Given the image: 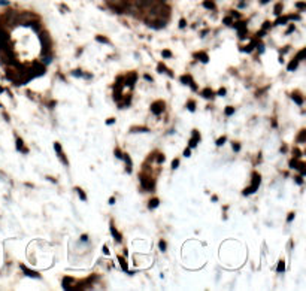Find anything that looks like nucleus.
<instances>
[{"mask_svg": "<svg viewBox=\"0 0 306 291\" xmlns=\"http://www.w3.org/2000/svg\"><path fill=\"white\" fill-rule=\"evenodd\" d=\"M151 28H155V30H160V28H163V27H166V24H167V20H164V18H155L154 21H151V23H147Z\"/></svg>", "mask_w": 306, "mask_h": 291, "instance_id": "obj_1", "label": "nucleus"}, {"mask_svg": "<svg viewBox=\"0 0 306 291\" xmlns=\"http://www.w3.org/2000/svg\"><path fill=\"white\" fill-rule=\"evenodd\" d=\"M163 111H164V102H155V103H152L151 105V112L154 114V115H161L163 114Z\"/></svg>", "mask_w": 306, "mask_h": 291, "instance_id": "obj_2", "label": "nucleus"}, {"mask_svg": "<svg viewBox=\"0 0 306 291\" xmlns=\"http://www.w3.org/2000/svg\"><path fill=\"white\" fill-rule=\"evenodd\" d=\"M54 149H55L57 155H58V158L63 161V164H64V166H69V160L66 158L64 152H63V149H61V145H60L58 142H55V143H54Z\"/></svg>", "mask_w": 306, "mask_h": 291, "instance_id": "obj_3", "label": "nucleus"}, {"mask_svg": "<svg viewBox=\"0 0 306 291\" xmlns=\"http://www.w3.org/2000/svg\"><path fill=\"white\" fill-rule=\"evenodd\" d=\"M123 79H124V85H127V87H130V88H132V87L135 85L136 79H137V75L135 73V72H130V73H127V75H125Z\"/></svg>", "mask_w": 306, "mask_h": 291, "instance_id": "obj_4", "label": "nucleus"}, {"mask_svg": "<svg viewBox=\"0 0 306 291\" xmlns=\"http://www.w3.org/2000/svg\"><path fill=\"white\" fill-rule=\"evenodd\" d=\"M140 184H142V187H143L145 190H148V191H154V182L151 181V178L148 179L145 175H140Z\"/></svg>", "mask_w": 306, "mask_h": 291, "instance_id": "obj_5", "label": "nucleus"}, {"mask_svg": "<svg viewBox=\"0 0 306 291\" xmlns=\"http://www.w3.org/2000/svg\"><path fill=\"white\" fill-rule=\"evenodd\" d=\"M20 269L24 272L25 276H30V278H34V279H40V275H39L37 272H34V270H32V269L25 267L24 264H20Z\"/></svg>", "mask_w": 306, "mask_h": 291, "instance_id": "obj_6", "label": "nucleus"}, {"mask_svg": "<svg viewBox=\"0 0 306 291\" xmlns=\"http://www.w3.org/2000/svg\"><path fill=\"white\" fill-rule=\"evenodd\" d=\"M181 82H182V84H187V85H190V87H191V90H194V91L197 90V85L194 84L193 78H191L190 75H182V76H181Z\"/></svg>", "mask_w": 306, "mask_h": 291, "instance_id": "obj_7", "label": "nucleus"}, {"mask_svg": "<svg viewBox=\"0 0 306 291\" xmlns=\"http://www.w3.org/2000/svg\"><path fill=\"white\" fill-rule=\"evenodd\" d=\"M260 182H261V176H260L258 173H255V172H254V173H252V184L250 185L251 188L254 190V193H255V191L258 190V187H260Z\"/></svg>", "mask_w": 306, "mask_h": 291, "instance_id": "obj_8", "label": "nucleus"}, {"mask_svg": "<svg viewBox=\"0 0 306 291\" xmlns=\"http://www.w3.org/2000/svg\"><path fill=\"white\" fill-rule=\"evenodd\" d=\"M200 142V133L197 130H193V138L190 140V148H196Z\"/></svg>", "mask_w": 306, "mask_h": 291, "instance_id": "obj_9", "label": "nucleus"}, {"mask_svg": "<svg viewBox=\"0 0 306 291\" xmlns=\"http://www.w3.org/2000/svg\"><path fill=\"white\" fill-rule=\"evenodd\" d=\"M194 57L197 58V60H200V61H202V63H205V64H206V63H209V57H208V54H206V52H203V51H202V52H196V54H194Z\"/></svg>", "mask_w": 306, "mask_h": 291, "instance_id": "obj_10", "label": "nucleus"}, {"mask_svg": "<svg viewBox=\"0 0 306 291\" xmlns=\"http://www.w3.org/2000/svg\"><path fill=\"white\" fill-rule=\"evenodd\" d=\"M73 281L75 279H73L72 276H66V278H63V288H64V290H70Z\"/></svg>", "mask_w": 306, "mask_h": 291, "instance_id": "obj_11", "label": "nucleus"}, {"mask_svg": "<svg viewBox=\"0 0 306 291\" xmlns=\"http://www.w3.org/2000/svg\"><path fill=\"white\" fill-rule=\"evenodd\" d=\"M111 233H112V236H113V239L117 240V242H121L123 240V237H121V234H120V232L113 227V224H111Z\"/></svg>", "mask_w": 306, "mask_h": 291, "instance_id": "obj_12", "label": "nucleus"}, {"mask_svg": "<svg viewBox=\"0 0 306 291\" xmlns=\"http://www.w3.org/2000/svg\"><path fill=\"white\" fill-rule=\"evenodd\" d=\"M157 72H159V73H167L169 76H173V73H172V72H169V70H167V67H166L163 63H159V66H157Z\"/></svg>", "mask_w": 306, "mask_h": 291, "instance_id": "obj_13", "label": "nucleus"}, {"mask_svg": "<svg viewBox=\"0 0 306 291\" xmlns=\"http://www.w3.org/2000/svg\"><path fill=\"white\" fill-rule=\"evenodd\" d=\"M291 97H293V100H294V102H296V103H297L299 106L303 105V97H302L300 94L297 93V91H294V93L291 94Z\"/></svg>", "mask_w": 306, "mask_h": 291, "instance_id": "obj_14", "label": "nucleus"}, {"mask_svg": "<svg viewBox=\"0 0 306 291\" xmlns=\"http://www.w3.org/2000/svg\"><path fill=\"white\" fill-rule=\"evenodd\" d=\"M299 67V60L297 58H294V60H291L290 63H288V66H287V69L290 70V72H293V70H296Z\"/></svg>", "mask_w": 306, "mask_h": 291, "instance_id": "obj_15", "label": "nucleus"}, {"mask_svg": "<svg viewBox=\"0 0 306 291\" xmlns=\"http://www.w3.org/2000/svg\"><path fill=\"white\" fill-rule=\"evenodd\" d=\"M118 261H120V264H121L123 272H128V266H127V261H125L124 257H123V255H118Z\"/></svg>", "mask_w": 306, "mask_h": 291, "instance_id": "obj_16", "label": "nucleus"}, {"mask_svg": "<svg viewBox=\"0 0 306 291\" xmlns=\"http://www.w3.org/2000/svg\"><path fill=\"white\" fill-rule=\"evenodd\" d=\"M123 160H125V163H127V172L130 173V172H132V166H133L130 155H128V154H124V155H123Z\"/></svg>", "mask_w": 306, "mask_h": 291, "instance_id": "obj_17", "label": "nucleus"}, {"mask_svg": "<svg viewBox=\"0 0 306 291\" xmlns=\"http://www.w3.org/2000/svg\"><path fill=\"white\" fill-rule=\"evenodd\" d=\"M159 205H160L159 198H151L149 203H148V208H149V209H155V208H159Z\"/></svg>", "mask_w": 306, "mask_h": 291, "instance_id": "obj_18", "label": "nucleus"}, {"mask_svg": "<svg viewBox=\"0 0 306 291\" xmlns=\"http://www.w3.org/2000/svg\"><path fill=\"white\" fill-rule=\"evenodd\" d=\"M17 149H18V151L27 152V148L24 146V140L21 139V138H18V139H17Z\"/></svg>", "mask_w": 306, "mask_h": 291, "instance_id": "obj_19", "label": "nucleus"}, {"mask_svg": "<svg viewBox=\"0 0 306 291\" xmlns=\"http://www.w3.org/2000/svg\"><path fill=\"white\" fill-rule=\"evenodd\" d=\"M202 96H203L205 99H212L214 97V91L211 88H205L203 91H202Z\"/></svg>", "mask_w": 306, "mask_h": 291, "instance_id": "obj_20", "label": "nucleus"}, {"mask_svg": "<svg viewBox=\"0 0 306 291\" xmlns=\"http://www.w3.org/2000/svg\"><path fill=\"white\" fill-rule=\"evenodd\" d=\"M305 140H306V130L303 128V130H300V133L297 134V142H299V143H303Z\"/></svg>", "mask_w": 306, "mask_h": 291, "instance_id": "obj_21", "label": "nucleus"}, {"mask_svg": "<svg viewBox=\"0 0 306 291\" xmlns=\"http://www.w3.org/2000/svg\"><path fill=\"white\" fill-rule=\"evenodd\" d=\"M288 20H290V15H287V17H279V18L275 21V24H276V25H282V24H287Z\"/></svg>", "mask_w": 306, "mask_h": 291, "instance_id": "obj_22", "label": "nucleus"}, {"mask_svg": "<svg viewBox=\"0 0 306 291\" xmlns=\"http://www.w3.org/2000/svg\"><path fill=\"white\" fill-rule=\"evenodd\" d=\"M203 6L206 9H211V11H214L215 9V3L212 2V0H205L203 2Z\"/></svg>", "mask_w": 306, "mask_h": 291, "instance_id": "obj_23", "label": "nucleus"}, {"mask_svg": "<svg viewBox=\"0 0 306 291\" xmlns=\"http://www.w3.org/2000/svg\"><path fill=\"white\" fill-rule=\"evenodd\" d=\"M276 272H278V273H284V272H285V261H284V260H279L278 267H276Z\"/></svg>", "mask_w": 306, "mask_h": 291, "instance_id": "obj_24", "label": "nucleus"}, {"mask_svg": "<svg viewBox=\"0 0 306 291\" xmlns=\"http://www.w3.org/2000/svg\"><path fill=\"white\" fill-rule=\"evenodd\" d=\"M76 193H78V196L81 197V200H82V202H87V194L84 193V190H82V188L76 187Z\"/></svg>", "mask_w": 306, "mask_h": 291, "instance_id": "obj_25", "label": "nucleus"}, {"mask_svg": "<svg viewBox=\"0 0 306 291\" xmlns=\"http://www.w3.org/2000/svg\"><path fill=\"white\" fill-rule=\"evenodd\" d=\"M255 45H257V40H252V42H251L248 47L243 48V51H245V52H252V49L255 48Z\"/></svg>", "mask_w": 306, "mask_h": 291, "instance_id": "obj_26", "label": "nucleus"}, {"mask_svg": "<svg viewBox=\"0 0 306 291\" xmlns=\"http://www.w3.org/2000/svg\"><path fill=\"white\" fill-rule=\"evenodd\" d=\"M96 40L97 42H100V43H106V45H109L111 42H109V39L108 37H105V36H96Z\"/></svg>", "mask_w": 306, "mask_h": 291, "instance_id": "obj_27", "label": "nucleus"}, {"mask_svg": "<svg viewBox=\"0 0 306 291\" xmlns=\"http://www.w3.org/2000/svg\"><path fill=\"white\" fill-rule=\"evenodd\" d=\"M273 12H275V15H281V12H282V3H276Z\"/></svg>", "mask_w": 306, "mask_h": 291, "instance_id": "obj_28", "label": "nucleus"}, {"mask_svg": "<svg viewBox=\"0 0 306 291\" xmlns=\"http://www.w3.org/2000/svg\"><path fill=\"white\" fill-rule=\"evenodd\" d=\"M224 114H226L227 116L233 115V114H235V108H233V106H227L226 109H224Z\"/></svg>", "mask_w": 306, "mask_h": 291, "instance_id": "obj_29", "label": "nucleus"}, {"mask_svg": "<svg viewBox=\"0 0 306 291\" xmlns=\"http://www.w3.org/2000/svg\"><path fill=\"white\" fill-rule=\"evenodd\" d=\"M121 97H123V96H121V90H115V91H113V99H115L117 102H121Z\"/></svg>", "mask_w": 306, "mask_h": 291, "instance_id": "obj_30", "label": "nucleus"}, {"mask_svg": "<svg viewBox=\"0 0 306 291\" xmlns=\"http://www.w3.org/2000/svg\"><path fill=\"white\" fill-rule=\"evenodd\" d=\"M305 55H306V49L303 48V49H300V51H299V54H297V57H296V58H297L299 61H302V60L305 58Z\"/></svg>", "mask_w": 306, "mask_h": 291, "instance_id": "obj_31", "label": "nucleus"}, {"mask_svg": "<svg viewBox=\"0 0 306 291\" xmlns=\"http://www.w3.org/2000/svg\"><path fill=\"white\" fill-rule=\"evenodd\" d=\"M296 8H297L299 11H305V9H306V3H305V2H297V3H296Z\"/></svg>", "mask_w": 306, "mask_h": 291, "instance_id": "obj_32", "label": "nucleus"}, {"mask_svg": "<svg viewBox=\"0 0 306 291\" xmlns=\"http://www.w3.org/2000/svg\"><path fill=\"white\" fill-rule=\"evenodd\" d=\"M135 131H143V133H148L149 128H147V127H133L132 128V133H135Z\"/></svg>", "mask_w": 306, "mask_h": 291, "instance_id": "obj_33", "label": "nucleus"}, {"mask_svg": "<svg viewBox=\"0 0 306 291\" xmlns=\"http://www.w3.org/2000/svg\"><path fill=\"white\" fill-rule=\"evenodd\" d=\"M187 109H188V111H190V112H194V111H196V103H194V102H191V100H190V102H188V103H187Z\"/></svg>", "mask_w": 306, "mask_h": 291, "instance_id": "obj_34", "label": "nucleus"}, {"mask_svg": "<svg viewBox=\"0 0 306 291\" xmlns=\"http://www.w3.org/2000/svg\"><path fill=\"white\" fill-rule=\"evenodd\" d=\"M215 143H216V146H221V145H224V143H226V136H221V138L216 140Z\"/></svg>", "mask_w": 306, "mask_h": 291, "instance_id": "obj_35", "label": "nucleus"}, {"mask_svg": "<svg viewBox=\"0 0 306 291\" xmlns=\"http://www.w3.org/2000/svg\"><path fill=\"white\" fill-rule=\"evenodd\" d=\"M155 155H157V163H163V161L166 160V157H164L163 154H160V152H157Z\"/></svg>", "mask_w": 306, "mask_h": 291, "instance_id": "obj_36", "label": "nucleus"}, {"mask_svg": "<svg viewBox=\"0 0 306 291\" xmlns=\"http://www.w3.org/2000/svg\"><path fill=\"white\" fill-rule=\"evenodd\" d=\"M161 55H163L164 58H170V57H172V51H169V49H164V51L161 52Z\"/></svg>", "mask_w": 306, "mask_h": 291, "instance_id": "obj_37", "label": "nucleus"}, {"mask_svg": "<svg viewBox=\"0 0 306 291\" xmlns=\"http://www.w3.org/2000/svg\"><path fill=\"white\" fill-rule=\"evenodd\" d=\"M72 75H73V76H76V78H78V76H79V78H81V76H84V72H82V70H73V72H72Z\"/></svg>", "mask_w": 306, "mask_h": 291, "instance_id": "obj_38", "label": "nucleus"}, {"mask_svg": "<svg viewBox=\"0 0 306 291\" xmlns=\"http://www.w3.org/2000/svg\"><path fill=\"white\" fill-rule=\"evenodd\" d=\"M223 23L226 24V25H231V24H233V20H231V17H226V18L223 20Z\"/></svg>", "mask_w": 306, "mask_h": 291, "instance_id": "obj_39", "label": "nucleus"}, {"mask_svg": "<svg viewBox=\"0 0 306 291\" xmlns=\"http://www.w3.org/2000/svg\"><path fill=\"white\" fill-rule=\"evenodd\" d=\"M255 47L258 48V52H260V54H263V52H264V45H263L261 42H257V45H255Z\"/></svg>", "mask_w": 306, "mask_h": 291, "instance_id": "obj_40", "label": "nucleus"}, {"mask_svg": "<svg viewBox=\"0 0 306 291\" xmlns=\"http://www.w3.org/2000/svg\"><path fill=\"white\" fill-rule=\"evenodd\" d=\"M270 27H272V24L269 23V21H264V23H263V27H261V28H263V30H269Z\"/></svg>", "mask_w": 306, "mask_h": 291, "instance_id": "obj_41", "label": "nucleus"}, {"mask_svg": "<svg viewBox=\"0 0 306 291\" xmlns=\"http://www.w3.org/2000/svg\"><path fill=\"white\" fill-rule=\"evenodd\" d=\"M178 166H179V158H175L172 161V169H178Z\"/></svg>", "mask_w": 306, "mask_h": 291, "instance_id": "obj_42", "label": "nucleus"}, {"mask_svg": "<svg viewBox=\"0 0 306 291\" xmlns=\"http://www.w3.org/2000/svg\"><path fill=\"white\" fill-rule=\"evenodd\" d=\"M159 246H160V249H161V251H166V246H167V244H166L164 240H160Z\"/></svg>", "mask_w": 306, "mask_h": 291, "instance_id": "obj_43", "label": "nucleus"}, {"mask_svg": "<svg viewBox=\"0 0 306 291\" xmlns=\"http://www.w3.org/2000/svg\"><path fill=\"white\" fill-rule=\"evenodd\" d=\"M294 217H296L294 212H290V214H288V217H287V222H291L293 220H294Z\"/></svg>", "mask_w": 306, "mask_h": 291, "instance_id": "obj_44", "label": "nucleus"}, {"mask_svg": "<svg viewBox=\"0 0 306 291\" xmlns=\"http://www.w3.org/2000/svg\"><path fill=\"white\" fill-rule=\"evenodd\" d=\"M231 146H233V149H235L236 152L240 151V143H238V142H233V145H231Z\"/></svg>", "mask_w": 306, "mask_h": 291, "instance_id": "obj_45", "label": "nucleus"}, {"mask_svg": "<svg viewBox=\"0 0 306 291\" xmlns=\"http://www.w3.org/2000/svg\"><path fill=\"white\" fill-rule=\"evenodd\" d=\"M293 154H294V158H300V157H302V151H300V149H294Z\"/></svg>", "mask_w": 306, "mask_h": 291, "instance_id": "obj_46", "label": "nucleus"}, {"mask_svg": "<svg viewBox=\"0 0 306 291\" xmlns=\"http://www.w3.org/2000/svg\"><path fill=\"white\" fill-rule=\"evenodd\" d=\"M294 30H296V27H294V25H290V27H288V30L285 32V35H291V33H293Z\"/></svg>", "mask_w": 306, "mask_h": 291, "instance_id": "obj_47", "label": "nucleus"}, {"mask_svg": "<svg viewBox=\"0 0 306 291\" xmlns=\"http://www.w3.org/2000/svg\"><path fill=\"white\" fill-rule=\"evenodd\" d=\"M113 154H115V157H117V158H120V160L123 158V154H121V151H120V149H115V152H113Z\"/></svg>", "mask_w": 306, "mask_h": 291, "instance_id": "obj_48", "label": "nucleus"}, {"mask_svg": "<svg viewBox=\"0 0 306 291\" xmlns=\"http://www.w3.org/2000/svg\"><path fill=\"white\" fill-rule=\"evenodd\" d=\"M185 25H187V21L182 18V20H179V28H185Z\"/></svg>", "mask_w": 306, "mask_h": 291, "instance_id": "obj_49", "label": "nucleus"}, {"mask_svg": "<svg viewBox=\"0 0 306 291\" xmlns=\"http://www.w3.org/2000/svg\"><path fill=\"white\" fill-rule=\"evenodd\" d=\"M296 182H297L299 185H300V184H303V176H302V175H300V176H297V178H296Z\"/></svg>", "mask_w": 306, "mask_h": 291, "instance_id": "obj_50", "label": "nucleus"}, {"mask_svg": "<svg viewBox=\"0 0 306 291\" xmlns=\"http://www.w3.org/2000/svg\"><path fill=\"white\" fill-rule=\"evenodd\" d=\"M190 155H191V149H190V148H187V149L184 151V157H190Z\"/></svg>", "mask_w": 306, "mask_h": 291, "instance_id": "obj_51", "label": "nucleus"}, {"mask_svg": "<svg viewBox=\"0 0 306 291\" xmlns=\"http://www.w3.org/2000/svg\"><path fill=\"white\" fill-rule=\"evenodd\" d=\"M216 94H218V96H226V88H220Z\"/></svg>", "mask_w": 306, "mask_h": 291, "instance_id": "obj_52", "label": "nucleus"}, {"mask_svg": "<svg viewBox=\"0 0 306 291\" xmlns=\"http://www.w3.org/2000/svg\"><path fill=\"white\" fill-rule=\"evenodd\" d=\"M113 123H115V118H109V119L106 121V124H108V126H112Z\"/></svg>", "mask_w": 306, "mask_h": 291, "instance_id": "obj_53", "label": "nucleus"}, {"mask_svg": "<svg viewBox=\"0 0 306 291\" xmlns=\"http://www.w3.org/2000/svg\"><path fill=\"white\" fill-rule=\"evenodd\" d=\"M264 35H266V30H263V28H261L260 32H258V33H257V36H258V37H263V36H264Z\"/></svg>", "mask_w": 306, "mask_h": 291, "instance_id": "obj_54", "label": "nucleus"}, {"mask_svg": "<svg viewBox=\"0 0 306 291\" xmlns=\"http://www.w3.org/2000/svg\"><path fill=\"white\" fill-rule=\"evenodd\" d=\"M143 78H145V79H147L148 82H152V76H149L148 73H147V75H143Z\"/></svg>", "mask_w": 306, "mask_h": 291, "instance_id": "obj_55", "label": "nucleus"}, {"mask_svg": "<svg viewBox=\"0 0 306 291\" xmlns=\"http://www.w3.org/2000/svg\"><path fill=\"white\" fill-rule=\"evenodd\" d=\"M81 240H82V242H87V240H88V236H87V234H82V236H81Z\"/></svg>", "mask_w": 306, "mask_h": 291, "instance_id": "obj_56", "label": "nucleus"}, {"mask_svg": "<svg viewBox=\"0 0 306 291\" xmlns=\"http://www.w3.org/2000/svg\"><path fill=\"white\" fill-rule=\"evenodd\" d=\"M103 254H105V255H109V249H108L106 246H103Z\"/></svg>", "mask_w": 306, "mask_h": 291, "instance_id": "obj_57", "label": "nucleus"}, {"mask_svg": "<svg viewBox=\"0 0 306 291\" xmlns=\"http://www.w3.org/2000/svg\"><path fill=\"white\" fill-rule=\"evenodd\" d=\"M231 17H236V18H239L240 15H239V12H235V11H233V12H231Z\"/></svg>", "mask_w": 306, "mask_h": 291, "instance_id": "obj_58", "label": "nucleus"}, {"mask_svg": "<svg viewBox=\"0 0 306 291\" xmlns=\"http://www.w3.org/2000/svg\"><path fill=\"white\" fill-rule=\"evenodd\" d=\"M0 5H5V6H6V5H9V2H8V0H0Z\"/></svg>", "mask_w": 306, "mask_h": 291, "instance_id": "obj_59", "label": "nucleus"}, {"mask_svg": "<svg viewBox=\"0 0 306 291\" xmlns=\"http://www.w3.org/2000/svg\"><path fill=\"white\" fill-rule=\"evenodd\" d=\"M113 203H115V198L111 197V198H109V205H113Z\"/></svg>", "mask_w": 306, "mask_h": 291, "instance_id": "obj_60", "label": "nucleus"}, {"mask_svg": "<svg viewBox=\"0 0 306 291\" xmlns=\"http://www.w3.org/2000/svg\"><path fill=\"white\" fill-rule=\"evenodd\" d=\"M269 2H270V0H260L261 5H266V3H269Z\"/></svg>", "mask_w": 306, "mask_h": 291, "instance_id": "obj_61", "label": "nucleus"}, {"mask_svg": "<svg viewBox=\"0 0 306 291\" xmlns=\"http://www.w3.org/2000/svg\"><path fill=\"white\" fill-rule=\"evenodd\" d=\"M3 93V87H0V94Z\"/></svg>", "mask_w": 306, "mask_h": 291, "instance_id": "obj_62", "label": "nucleus"}]
</instances>
